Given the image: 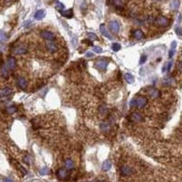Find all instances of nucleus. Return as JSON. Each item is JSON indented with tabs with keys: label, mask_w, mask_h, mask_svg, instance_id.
<instances>
[{
	"label": "nucleus",
	"mask_w": 182,
	"mask_h": 182,
	"mask_svg": "<svg viewBox=\"0 0 182 182\" xmlns=\"http://www.w3.org/2000/svg\"><path fill=\"white\" fill-rule=\"evenodd\" d=\"M110 129H111V125L109 122H103L101 124V130H102L103 132H109Z\"/></svg>",
	"instance_id": "nucleus-24"
},
{
	"label": "nucleus",
	"mask_w": 182,
	"mask_h": 182,
	"mask_svg": "<svg viewBox=\"0 0 182 182\" xmlns=\"http://www.w3.org/2000/svg\"><path fill=\"white\" fill-rule=\"evenodd\" d=\"M154 1H161V0H154Z\"/></svg>",
	"instance_id": "nucleus-45"
},
{
	"label": "nucleus",
	"mask_w": 182,
	"mask_h": 182,
	"mask_svg": "<svg viewBox=\"0 0 182 182\" xmlns=\"http://www.w3.org/2000/svg\"><path fill=\"white\" fill-rule=\"evenodd\" d=\"M7 66H8L9 69H15L16 68V65H17V62L15 59V57H9L8 60H7Z\"/></svg>",
	"instance_id": "nucleus-14"
},
{
	"label": "nucleus",
	"mask_w": 182,
	"mask_h": 182,
	"mask_svg": "<svg viewBox=\"0 0 182 182\" xmlns=\"http://www.w3.org/2000/svg\"><path fill=\"white\" fill-rule=\"evenodd\" d=\"M39 173H40V176H47V174L49 173V169L47 167H43L42 169L39 170Z\"/></svg>",
	"instance_id": "nucleus-27"
},
{
	"label": "nucleus",
	"mask_w": 182,
	"mask_h": 182,
	"mask_svg": "<svg viewBox=\"0 0 182 182\" xmlns=\"http://www.w3.org/2000/svg\"><path fill=\"white\" fill-rule=\"evenodd\" d=\"M77 40H76V37H73V39H72V44H73V46H76L77 45Z\"/></svg>",
	"instance_id": "nucleus-40"
},
{
	"label": "nucleus",
	"mask_w": 182,
	"mask_h": 182,
	"mask_svg": "<svg viewBox=\"0 0 182 182\" xmlns=\"http://www.w3.org/2000/svg\"><path fill=\"white\" fill-rule=\"evenodd\" d=\"M27 52H28V47L26 45H19L13 49V53H15L16 55H23V54H26Z\"/></svg>",
	"instance_id": "nucleus-6"
},
{
	"label": "nucleus",
	"mask_w": 182,
	"mask_h": 182,
	"mask_svg": "<svg viewBox=\"0 0 182 182\" xmlns=\"http://www.w3.org/2000/svg\"><path fill=\"white\" fill-rule=\"evenodd\" d=\"M9 68H8V66L7 65H5V66H2L1 67V70H0V73H1V75L3 76V77H8V75H9Z\"/></svg>",
	"instance_id": "nucleus-25"
},
{
	"label": "nucleus",
	"mask_w": 182,
	"mask_h": 182,
	"mask_svg": "<svg viewBox=\"0 0 182 182\" xmlns=\"http://www.w3.org/2000/svg\"><path fill=\"white\" fill-rule=\"evenodd\" d=\"M179 7H180V0H172L170 2V9L172 11H177L179 9Z\"/></svg>",
	"instance_id": "nucleus-16"
},
{
	"label": "nucleus",
	"mask_w": 182,
	"mask_h": 182,
	"mask_svg": "<svg viewBox=\"0 0 182 182\" xmlns=\"http://www.w3.org/2000/svg\"><path fill=\"white\" fill-rule=\"evenodd\" d=\"M12 94V89L9 87H5V88L0 89V97H8Z\"/></svg>",
	"instance_id": "nucleus-12"
},
{
	"label": "nucleus",
	"mask_w": 182,
	"mask_h": 182,
	"mask_svg": "<svg viewBox=\"0 0 182 182\" xmlns=\"http://www.w3.org/2000/svg\"><path fill=\"white\" fill-rule=\"evenodd\" d=\"M64 8H65V6H64V3L63 2H57L56 3V9H58V10H64Z\"/></svg>",
	"instance_id": "nucleus-33"
},
{
	"label": "nucleus",
	"mask_w": 182,
	"mask_h": 182,
	"mask_svg": "<svg viewBox=\"0 0 182 182\" xmlns=\"http://www.w3.org/2000/svg\"><path fill=\"white\" fill-rule=\"evenodd\" d=\"M30 23H31V21H27V22L25 23V27H28V26H30Z\"/></svg>",
	"instance_id": "nucleus-43"
},
{
	"label": "nucleus",
	"mask_w": 182,
	"mask_h": 182,
	"mask_svg": "<svg viewBox=\"0 0 182 182\" xmlns=\"http://www.w3.org/2000/svg\"><path fill=\"white\" fill-rule=\"evenodd\" d=\"M87 37H88L89 40H97V36L94 32H88L87 34Z\"/></svg>",
	"instance_id": "nucleus-31"
},
{
	"label": "nucleus",
	"mask_w": 182,
	"mask_h": 182,
	"mask_svg": "<svg viewBox=\"0 0 182 182\" xmlns=\"http://www.w3.org/2000/svg\"><path fill=\"white\" fill-rule=\"evenodd\" d=\"M121 173H122V176H130L132 173V169L129 166H123L121 168Z\"/></svg>",
	"instance_id": "nucleus-17"
},
{
	"label": "nucleus",
	"mask_w": 182,
	"mask_h": 182,
	"mask_svg": "<svg viewBox=\"0 0 182 182\" xmlns=\"http://www.w3.org/2000/svg\"><path fill=\"white\" fill-rule=\"evenodd\" d=\"M6 1H7V2H9V1H11V0H6Z\"/></svg>",
	"instance_id": "nucleus-44"
},
{
	"label": "nucleus",
	"mask_w": 182,
	"mask_h": 182,
	"mask_svg": "<svg viewBox=\"0 0 182 182\" xmlns=\"http://www.w3.org/2000/svg\"><path fill=\"white\" fill-rule=\"evenodd\" d=\"M7 39H8L7 34L5 31H2V30H0V43H5Z\"/></svg>",
	"instance_id": "nucleus-26"
},
{
	"label": "nucleus",
	"mask_w": 182,
	"mask_h": 182,
	"mask_svg": "<svg viewBox=\"0 0 182 182\" xmlns=\"http://www.w3.org/2000/svg\"><path fill=\"white\" fill-rule=\"evenodd\" d=\"M65 169H67V170L74 169V162H73L72 159H67L65 161Z\"/></svg>",
	"instance_id": "nucleus-23"
},
{
	"label": "nucleus",
	"mask_w": 182,
	"mask_h": 182,
	"mask_svg": "<svg viewBox=\"0 0 182 182\" xmlns=\"http://www.w3.org/2000/svg\"><path fill=\"white\" fill-rule=\"evenodd\" d=\"M112 2L115 7H123L124 5V0H112Z\"/></svg>",
	"instance_id": "nucleus-28"
},
{
	"label": "nucleus",
	"mask_w": 182,
	"mask_h": 182,
	"mask_svg": "<svg viewBox=\"0 0 182 182\" xmlns=\"http://www.w3.org/2000/svg\"><path fill=\"white\" fill-rule=\"evenodd\" d=\"M133 36H134V38L135 39H143L144 38V34H143V31L141 29H135L133 31Z\"/></svg>",
	"instance_id": "nucleus-18"
},
{
	"label": "nucleus",
	"mask_w": 182,
	"mask_h": 182,
	"mask_svg": "<svg viewBox=\"0 0 182 182\" xmlns=\"http://www.w3.org/2000/svg\"><path fill=\"white\" fill-rule=\"evenodd\" d=\"M112 49L114 50V52H119V50H121V45L119 43H113L112 44Z\"/></svg>",
	"instance_id": "nucleus-29"
},
{
	"label": "nucleus",
	"mask_w": 182,
	"mask_h": 182,
	"mask_svg": "<svg viewBox=\"0 0 182 182\" xmlns=\"http://www.w3.org/2000/svg\"><path fill=\"white\" fill-rule=\"evenodd\" d=\"M146 58H147L146 55H142V56H141V58H140V65H143V64L146 62Z\"/></svg>",
	"instance_id": "nucleus-35"
},
{
	"label": "nucleus",
	"mask_w": 182,
	"mask_h": 182,
	"mask_svg": "<svg viewBox=\"0 0 182 182\" xmlns=\"http://www.w3.org/2000/svg\"><path fill=\"white\" fill-rule=\"evenodd\" d=\"M17 85H18L20 88H26L27 87V79L22 76H19L17 78Z\"/></svg>",
	"instance_id": "nucleus-11"
},
{
	"label": "nucleus",
	"mask_w": 182,
	"mask_h": 182,
	"mask_svg": "<svg viewBox=\"0 0 182 182\" xmlns=\"http://www.w3.org/2000/svg\"><path fill=\"white\" fill-rule=\"evenodd\" d=\"M147 92H149V95L152 97V98H158V97L160 96V90L156 89L155 87H150V88L147 89Z\"/></svg>",
	"instance_id": "nucleus-9"
},
{
	"label": "nucleus",
	"mask_w": 182,
	"mask_h": 182,
	"mask_svg": "<svg viewBox=\"0 0 182 182\" xmlns=\"http://www.w3.org/2000/svg\"><path fill=\"white\" fill-rule=\"evenodd\" d=\"M93 56H94V54H93V53H90V52L86 53V57H87V58H92Z\"/></svg>",
	"instance_id": "nucleus-39"
},
{
	"label": "nucleus",
	"mask_w": 182,
	"mask_h": 182,
	"mask_svg": "<svg viewBox=\"0 0 182 182\" xmlns=\"http://www.w3.org/2000/svg\"><path fill=\"white\" fill-rule=\"evenodd\" d=\"M167 65V70L169 72V70H171V68H172V65H173V63H172V60H170L168 64H166Z\"/></svg>",
	"instance_id": "nucleus-37"
},
{
	"label": "nucleus",
	"mask_w": 182,
	"mask_h": 182,
	"mask_svg": "<svg viewBox=\"0 0 182 182\" xmlns=\"http://www.w3.org/2000/svg\"><path fill=\"white\" fill-rule=\"evenodd\" d=\"M100 30H101V32H102V35L104 36V37H106L107 39H112V35L109 32V30L106 29V27H105V25L104 23H102V25L100 26Z\"/></svg>",
	"instance_id": "nucleus-10"
},
{
	"label": "nucleus",
	"mask_w": 182,
	"mask_h": 182,
	"mask_svg": "<svg viewBox=\"0 0 182 182\" xmlns=\"http://www.w3.org/2000/svg\"><path fill=\"white\" fill-rule=\"evenodd\" d=\"M46 48L50 53H56L57 52V45L54 43V40H47L46 43Z\"/></svg>",
	"instance_id": "nucleus-7"
},
{
	"label": "nucleus",
	"mask_w": 182,
	"mask_h": 182,
	"mask_svg": "<svg viewBox=\"0 0 182 182\" xmlns=\"http://www.w3.org/2000/svg\"><path fill=\"white\" fill-rule=\"evenodd\" d=\"M107 112H109V109H107L106 105L100 106V113H101V114H107Z\"/></svg>",
	"instance_id": "nucleus-30"
},
{
	"label": "nucleus",
	"mask_w": 182,
	"mask_h": 182,
	"mask_svg": "<svg viewBox=\"0 0 182 182\" xmlns=\"http://www.w3.org/2000/svg\"><path fill=\"white\" fill-rule=\"evenodd\" d=\"M124 78H125V80L129 84H133L134 80H135V79H134V76L132 75V74H130V73H126L125 75H124Z\"/></svg>",
	"instance_id": "nucleus-22"
},
{
	"label": "nucleus",
	"mask_w": 182,
	"mask_h": 182,
	"mask_svg": "<svg viewBox=\"0 0 182 182\" xmlns=\"http://www.w3.org/2000/svg\"><path fill=\"white\" fill-rule=\"evenodd\" d=\"M169 19L167 18V17H164V16H159L158 18L155 19V23L156 25H159L161 27H167L168 25H169Z\"/></svg>",
	"instance_id": "nucleus-4"
},
{
	"label": "nucleus",
	"mask_w": 182,
	"mask_h": 182,
	"mask_svg": "<svg viewBox=\"0 0 182 182\" xmlns=\"http://www.w3.org/2000/svg\"><path fill=\"white\" fill-rule=\"evenodd\" d=\"M111 168H112V162H111L110 160H105L102 164V170L103 171H109L111 170Z\"/></svg>",
	"instance_id": "nucleus-19"
},
{
	"label": "nucleus",
	"mask_w": 182,
	"mask_h": 182,
	"mask_svg": "<svg viewBox=\"0 0 182 182\" xmlns=\"http://www.w3.org/2000/svg\"><path fill=\"white\" fill-rule=\"evenodd\" d=\"M62 15L65 17V18H73V16H74V12H73V10L72 9H69V10H62Z\"/></svg>",
	"instance_id": "nucleus-20"
},
{
	"label": "nucleus",
	"mask_w": 182,
	"mask_h": 182,
	"mask_svg": "<svg viewBox=\"0 0 182 182\" xmlns=\"http://www.w3.org/2000/svg\"><path fill=\"white\" fill-rule=\"evenodd\" d=\"M16 111H17V107H16V106H13V105H12V106H9L8 109H7V112H8V113H10V114L15 113Z\"/></svg>",
	"instance_id": "nucleus-32"
},
{
	"label": "nucleus",
	"mask_w": 182,
	"mask_h": 182,
	"mask_svg": "<svg viewBox=\"0 0 182 182\" xmlns=\"http://www.w3.org/2000/svg\"><path fill=\"white\" fill-rule=\"evenodd\" d=\"M109 66V59L107 58H100L95 62V67L98 70H105Z\"/></svg>",
	"instance_id": "nucleus-1"
},
{
	"label": "nucleus",
	"mask_w": 182,
	"mask_h": 182,
	"mask_svg": "<svg viewBox=\"0 0 182 182\" xmlns=\"http://www.w3.org/2000/svg\"><path fill=\"white\" fill-rule=\"evenodd\" d=\"M23 160H25V162L27 163V164H29V162H30V161H29V156H25V158H23Z\"/></svg>",
	"instance_id": "nucleus-41"
},
{
	"label": "nucleus",
	"mask_w": 182,
	"mask_h": 182,
	"mask_svg": "<svg viewBox=\"0 0 182 182\" xmlns=\"http://www.w3.org/2000/svg\"><path fill=\"white\" fill-rule=\"evenodd\" d=\"M181 57H182V53H181Z\"/></svg>",
	"instance_id": "nucleus-46"
},
{
	"label": "nucleus",
	"mask_w": 182,
	"mask_h": 182,
	"mask_svg": "<svg viewBox=\"0 0 182 182\" xmlns=\"http://www.w3.org/2000/svg\"><path fill=\"white\" fill-rule=\"evenodd\" d=\"M176 47H177V42H172L171 44V49L169 52V58L171 59L172 57L174 56V54H176Z\"/></svg>",
	"instance_id": "nucleus-21"
},
{
	"label": "nucleus",
	"mask_w": 182,
	"mask_h": 182,
	"mask_svg": "<svg viewBox=\"0 0 182 182\" xmlns=\"http://www.w3.org/2000/svg\"><path fill=\"white\" fill-rule=\"evenodd\" d=\"M57 178H58L59 180H66L67 179V176H68V173H67V170L66 169H59L57 171L56 173Z\"/></svg>",
	"instance_id": "nucleus-8"
},
{
	"label": "nucleus",
	"mask_w": 182,
	"mask_h": 182,
	"mask_svg": "<svg viewBox=\"0 0 182 182\" xmlns=\"http://www.w3.org/2000/svg\"><path fill=\"white\" fill-rule=\"evenodd\" d=\"M142 120H143L142 114H140L137 112H134L131 114V121H132V122H141Z\"/></svg>",
	"instance_id": "nucleus-13"
},
{
	"label": "nucleus",
	"mask_w": 182,
	"mask_h": 182,
	"mask_svg": "<svg viewBox=\"0 0 182 182\" xmlns=\"http://www.w3.org/2000/svg\"><path fill=\"white\" fill-rule=\"evenodd\" d=\"M109 27H110V30L114 34H117L120 31L121 29V26H120V22L117 20H111L110 23H109Z\"/></svg>",
	"instance_id": "nucleus-2"
},
{
	"label": "nucleus",
	"mask_w": 182,
	"mask_h": 182,
	"mask_svg": "<svg viewBox=\"0 0 182 182\" xmlns=\"http://www.w3.org/2000/svg\"><path fill=\"white\" fill-rule=\"evenodd\" d=\"M174 30H176V34H177L178 36H182V29L180 28L179 26H177L176 28H174Z\"/></svg>",
	"instance_id": "nucleus-36"
},
{
	"label": "nucleus",
	"mask_w": 182,
	"mask_h": 182,
	"mask_svg": "<svg viewBox=\"0 0 182 182\" xmlns=\"http://www.w3.org/2000/svg\"><path fill=\"white\" fill-rule=\"evenodd\" d=\"M40 36L45 40H54L55 39V35H54V32L50 31V30H43V31L40 32Z\"/></svg>",
	"instance_id": "nucleus-3"
},
{
	"label": "nucleus",
	"mask_w": 182,
	"mask_h": 182,
	"mask_svg": "<svg viewBox=\"0 0 182 182\" xmlns=\"http://www.w3.org/2000/svg\"><path fill=\"white\" fill-rule=\"evenodd\" d=\"M136 101V107H139V109H143V107L146 106L147 104V98L144 96H139L135 98Z\"/></svg>",
	"instance_id": "nucleus-5"
},
{
	"label": "nucleus",
	"mask_w": 182,
	"mask_h": 182,
	"mask_svg": "<svg viewBox=\"0 0 182 182\" xmlns=\"http://www.w3.org/2000/svg\"><path fill=\"white\" fill-rule=\"evenodd\" d=\"M45 16H46V11L44 9H40V10H37V11L35 12V19H37V20H42V19H44L45 18Z\"/></svg>",
	"instance_id": "nucleus-15"
},
{
	"label": "nucleus",
	"mask_w": 182,
	"mask_h": 182,
	"mask_svg": "<svg viewBox=\"0 0 182 182\" xmlns=\"http://www.w3.org/2000/svg\"><path fill=\"white\" fill-rule=\"evenodd\" d=\"M93 50H94V53H96V54H102V52H103V49L101 48V47H98V46H95L93 48Z\"/></svg>",
	"instance_id": "nucleus-34"
},
{
	"label": "nucleus",
	"mask_w": 182,
	"mask_h": 182,
	"mask_svg": "<svg viewBox=\"0 0 182 182\" xmlns=\"http://www.w3.org/2000/svg\"><path fill=\"white\" fill-rule=\"evenodd\" d=\"M134 106H136V101H135V98L131 100V102H130V107H134Z\"/></svg>",
	"instance_id": "nucleus-38"
},
{
	"label": "nucleus",
	"mask_w": 182,
	"mask_h": 182,
	"mask_svg": "<svg viewBox=\"0 0 182 182\" xmlns=\"http://www.w3.org/2000/svg\"><path fill=\"white\" fill-rule=\"evenodd\" d=\"M3 182H13L11 179H9V178H6L5 180H3Z\"/></svg>",
	"instance_id": "nucleus-42"
},
{
	"label": "nucleus",
	"mask_w": 182,
	"mask_h": 182,
	"mask_svg": "<svg viewBox=\"0 0 182 182\" xmlns=\"http://www.w3.org/2000/svg\"><path fill=\"white\" fill-rule=\"evenodd\" d=\"M101 182H103V181H101Z\"/></svg>",
	"instance_id": "nucleus-47"
}]
</instances>
